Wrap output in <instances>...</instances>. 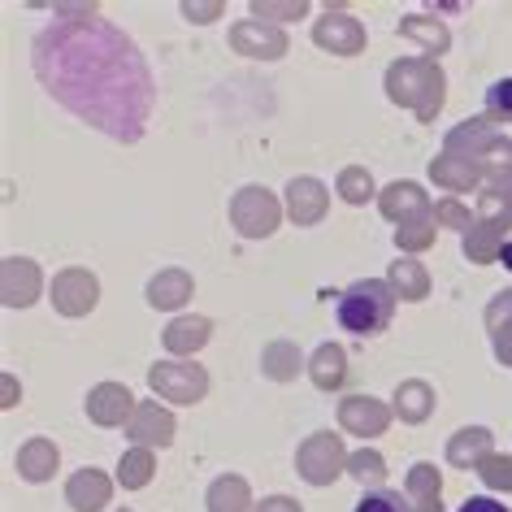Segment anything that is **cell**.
I'll return each instance as SVG.
<instances>
[{
    "label": "cell",
    "instance_id": "1",
    "mask_svg": "<svg viewBox=\"0 0 512 512\" xmlns=\"http://www.w3.org/2000/svg\"><path fill=\"white\" fill-rule=\"evenodd\" d=\"M31 66L44 92L66 105L74 118L118 144H135L148 126L152 87L144 53L105 18H57L35 35Z\"/></svg>",
    "mask_w": 512,
    "mask_h": 512
},
{
    "label": "cell",
    "instance_id": "2",
    "mask_svg": "<svg viewBox=\"0 0 512 512\" xmlns=\"http://www.w3.org/2000/svg\"><path fill=\"white\" fill-rule=\"evenodd\" d=\"M335 313H339V326L352 330V335H378V330H387L391 313H395V296L387 283L365 278V283H352L339 291Z\"/></svg>",
    "mask_w": 512,
    "mask_h": 512
},
{
    "label": "cell",
    "instance_id": "3",
    "mask_svg": "<svg viewBox=\"0 0 512 512\" xmlns=\"http://www.w3.org/2000/svg\"><path fill=\"white\" fill-rule=\"evenodd\" d=\"M486 335H491L499 361L512 365V287L486 304Z\"/></svg>",
    "mask_w": 512,
    "mask_h": 512
},
{
    "label": "cell",
    "instance_id": "4",
    "mask_svg": "<svg viewBox=\"0 0 512 512\" xmlns=\"http://www.w3.org/2000/svg\"><path fill=\"white\" fill-rule=\"evenodd\" d=\"M356 512H413V508H408V499L400 491H387V486H382V491H369L361 504H356Z\"/></svg>",
    "mask_w": 512,
    "mask_h": 512
},
{
    "label": "cell",
    "instance_id": "5",
    "mask_svg": "<svg viewBox=\"0 0 512 512\" xmlns=\"http://www.w3.org/2000/svg\"><path fill=\"white\" fill-rule=\"evenodd\" d=\"M486 109H491V118L512 122V79H499L486 87Z\"/></svg>",
    "mask_w": 512,
    "mask_h": 512
},
{
    "label": "cell",
    "instance_id": "6",
    "mask_svg": "<svg viewBox=\"0 0 512 512\" xmlns=\"http://www.w3.org/2000/svg\"><path fill=\"white\" fill-rule=\"evenodd\" d=\"M456 512H508L499 499H491V495H473V499H465Z\"/></svg>",
    "mask_w": 512,
    "mask_h": 512
},
{
    "label": "cell",
    "instance_id": "7",
    "mask_svg": "<svg viewBox=\"0 0 512 512\" xmlns=\"http://www.w3.org/2000/svg\"><path fill=\"white\" fill-rule=\"evenodd\" d=\"M499 261H504V265H508V270H512V243H508V248H504V256H499Z\"/></svg>",
    "mask_w": 512,
    "mask_h": 512
}]
</instances>
